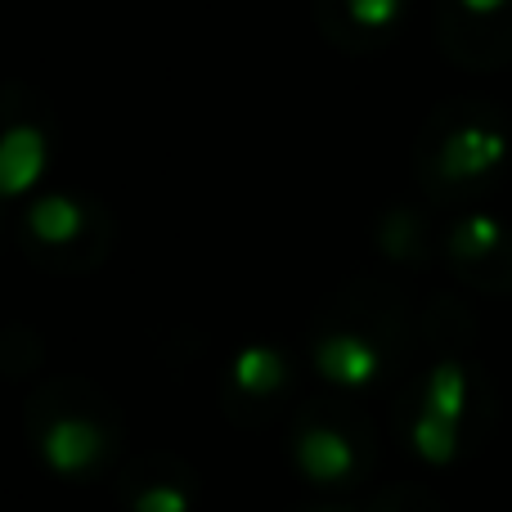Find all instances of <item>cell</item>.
Instances as JSON below:
<instances>
[{"instance_id":"10","label":"cell","mask_w":512,"mask_h":512,"mask_svg":"<svg viewBox=\"0 0 512 512\" xmlns=\"http://www.w3.org/2000/svg\"><path fill=\"white\" fill-rule=\"evenodd\" d=\"M292 373L288 360L270 346H248V351L234 360L230 382H225V409L239 423H265L274 414V405L283 400Z\"/></svg>"},{"instance_id":"12","label":"cell","mask_w":512,"mask_h":512,"mask_svg":"<svg viewBox=\"0 0 512 512\" xmlns=\"http://www.w3.org/2000/svg\"><path fill=\"white\" fill-rule=\"evenodd\" d=\"M45 167V131L32 122L0 135V198H14L41 176Z\"/></svg>"},{"instance_id":"11","label":"cell","mask_w":512,"mask_h":512,"mask_svg":"<svg viewBox=\"0 0 512 512\" xmlns=\"http://www.w3.org/2000/svg\"><path fill=\"white\" fill-rule=\"evenodd\" d=\"M400 0H315V23L337 50L369 54L391 41Z\"/></svg>"},{"instance_id":"4","label":"cell","mask_w":512,"mask_h":512,"mask_svg":"<svg viewBox=\"0 0 512 512\" xmlns=\"http://www.w3.org/2000/svg\"><path fill=\"white\" fill-rule=\"evenodd\" d=\"M508 131L486 104H450L432 113L418 140V180L436 203H450L463 189H477L504 167Z\"/></svg>"},{"instance_id":"14","label":"cell","mask_w":512,"mask_h":512,"mask_svg":"<svg viewBox=\"0 0 512 512\" xmlns=\"http://www.w3.org/2000/svg\"><path fill=\"white\" fill-rule=\"evenodd\" d=\"M364 512H450V508L423 486H387L373 495V504Z\"/></svg>"},{"instance_id":"7","label":"cell","mask_w":512,"mask_h":512,"mask_svg":"<svg viewBox=\"0 0 512 512\" xmlns=\"http://www.w3.org/2000/svg\"><path fill=\"white\" fill-rule=\"evenodd\" d=\"M198 472L180 454L149 450L131 459L117 477V504L122 512H194L203 499Z\"/></svg>"},{"instance_id":"9","label":"cell","mask_w":512,"mask_h":512,"mask_svg":"<svg viewBox=\"0 0 512 512\" xmlns=\"http://www.w3.org/2000/svg\"><path fill=\"white\" fill-rule=\"evenodd\" d=\"M436 36H441L445 54L463 68H499V63L512 54V9L504 14H468L454 0H441L436 9Z\"/></svg>"},{"instance_id":"16","label":"cell","mask_w":512,"mask_h":512,"mask_svg":"<svg viewBox=\"0 0 512 512\" xmlns=\"http://www.w3.org/2000/svg\"><path fill=\"white\" fill-rule=\"evenodd\" d=\"M454 5L477 14V18H486V14H504V9H512V0H454Z\"/></svg>"},{"instance_id":"1","label":"cell","mask_w":512,"mask_h":512,"mask_svg":"<svg viewBox=\"0 0 512 512\" xmlns=\"http://www.w3.org/2000/svg\"><path fill=\"white\" fill-rule=\"evenodd\" d=\"M23 432L63 481H95L122 450V414L86 378H50L27 396Z\"/></svg>"},{"instance_id":"13","label":"cell","mask_w":512,"mask_h":512,"mask_svg":"<svg viewBox=\"0 0 512 512\" xmlns=\"http://www.w3.org/2000/svg\"><path fill=\"white\" fill-rule=\"evenodd\" d=\"M378 243L387 256H396V261H409L418 265L427 256V225L423 216L414 212V207H396V212L382 216L378 225Z\"/></svg>"},{"instance_id":"8","label":"cell","mask_w":512,"mask_h":512,"mask_svg":"<svg viewBox=\"0 0 512 512\" xmlns=\"http://www.w3.org/2000/svg\"><path fill=\"white\" fill-rule=\"evenodd\" d=\"M454 274L468 279L481 292H508L512 288V234L495 216H463L445 239Z\"/></svg>"},{"instance_id":"3","label":"cell","mask_w":512,"mask_h":512,"mask_svg":"<svg viewBox=\"0 0 512 512\" xmlns=\"http://www.w3.org/2000/svg\"><path fill=\"white\" fill-rule=\"evenodd\" d=\"M396 423L418 459L454 463L486 441L495 423V396L481 369H472L459 355H445L400 391Z\"/></svg>"},{"instance_id":"5","label":"cell","mask_w":512,"mask_h":512,"mask_svg":"<svg viewBox=\"0 0 512 512\" xmlns=\"http://www.w3.org/2000/svg\"><path fill=\"white\" fill-rule=\"evenodd\" d=\"M288 450L301 477L337 490V486H355V481H364L373 472V463H378V432H373L369 414L355 409L351 400L324 396L297 409Z\"/></svg>"},{"instance_id":"2","label":"cell","mask_w":512,"mask_h":512,"mask_svg":"<svg viewBox=\"0 0 512 512\" xmlns=\"http://www.w3.org/2000/svg\"><path fill=\"white\" fill-rule=\"evenodd\" d=\"M409 351V315L396 292L355 283L315 324V346L310 360L333 387L364 391L382 382Z\"/></svg>"},{"instance_id":"15","label":"cell","mask_w":512,"mask_h":512,"mask_svg":"<svg viewBox=\"0 0 512 512\" xmlns=\"http://www.w3.org/2000/svg\"><path fill=\"white\" fill-rule=\"evenodd\" d=\"M27 90L23 86H0V135L27 122Z\"/></svg>"},{"instance_id":"17","label":"cell","mask_w":512,"mask_h":512,"mask_svg":"<svg viewBox=\"0 0 512 512\" xmlns=\"http://www.w3.org/2000/svg\"><path fill=\"white\" fill-rule=\"evenodd\" d=\"M306 512H351V508H333V504H328V508H306Z\"/></svg>"},{"instance_id":"6","label":"cell","mask_w":512,"mask_h":512,"mask_svg":"<svg viewBox=\"0 0 512 512\" xmlns=\"http://www.w3.org/2000/svg\"><path fill=\"white\" fill-rule=\"evenodd\" d=\"M23 243L41 270L50 274H86L108 256L113 243V225H108L104 207L81 203V198H41L27 207L23 216Z\"/></svg>"}]
</instances>
